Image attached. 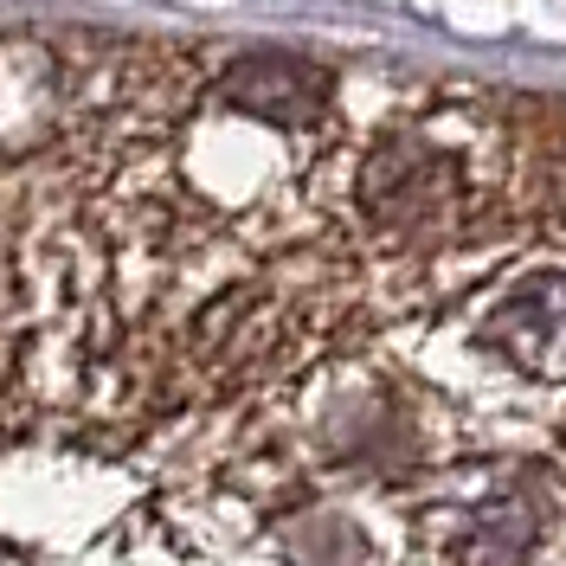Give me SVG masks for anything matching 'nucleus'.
<instances>
[{
	"mask_svg": "<svg viewBox=\"0 0 566 566\" xmlns=\"http://www.w3.org/2000/svg\"><path fill=\"white\" fill-rule=\"evenodd\" d=\"M470 193V168H463L458 148L419 136V129H399L380 136L360 155V180H354V200L374 226L387 232H431L444 219L463 212Z\"/></svg>",
	"mask_w": 566,
	"mask_h": 566,
	"instance_id": "1",
	"label": "nucleus"
},
{
	"mask_svg": "<svg viewBox=\"0 0 566 566\" xmlns=\"http://www.w3.org/2000/svg\"><path fill=\"white\" fill-rule=\"evenodd\" d=\"M212 97L226 116H245L264 129H310L328 109V71L296 52H245L219 71Z\"/></svg>",
	"mask_w": 566,
	"mask_h": 566,
	"instance_id": "2",
	"label": "nucleus"
}]
</instances>
